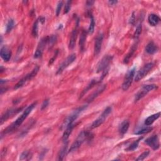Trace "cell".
<instances>
[{
    "instance_id": "29",
    "label": "cell",
    "mask_w": 161,
    "mask_h": 161,
    "mask_svg": "<svg viewBox=\"0 0 161 161\" xmlns=\"http://www.w3.org/2000/svg\"><path fill=\"white\" fill-rule=\"evenodd\" d=\"M39 19L36 20L33 24V28H32V35L34 37H36L38 35V27H39Z\"/></svg>"
},
{
    "instance_id": "21",
    "label": "cell",
    "mask_w": 161,
    "mask_h": 161,
    "mask_svg": "<svg viewBox=\"0 0 161 161\" xmlns=\"http://www.w3.org/2000/svg\"><path fill=\"white\" fill-rule=\"evenodd\" d=\"M86 36H87V32L83 30L80 33V40H79V47H80V50L83 52L84 50L85 47V43H86Z\"/></svg>"
},
{
    "instance_id": "35",
    "label": "cell",
    "mask_w": 161,
    "mask_h": 161,
    "mask_svg": "<svg viewBox=\"0 0 161 161\" xmlns=\"http://www.w3.org/2000/svg\"><path fill=\"white\" fill-rule=\"evenodd\" d=\"M71 1H67L66 3H65V9H64V13H68L71 10Z\"/></svg>"
},
{
    "instance_id": "20",
    "label": "cell",
    "mask_w": 161,
    "mask_h": 161,
    "mask_svg": "<svg viewBox=\"0 0 161 161\" xmlns=\"http://www.w3.org/2000/svg\"><path fill=\"white\" fill-rule=\"evenodd\" d=\"M149 23L150 25L154 27L158 25V24L160 22V18L158 17V15L156 14H150L148 18Z\"/></svg>"
},
{
    "instance_id": "39",
    "label": "cell",
    "mask_w": 161,
    "mask_h": 161,
    "mask_svg": "<svg viewBox=\"0 0 161 161\" xmlns=\"http://www.w3.org/2000/svg\"><path fill=\"white\" fill-rule=\"evenodd\" d=\"M94 1H87L86 2V5L87 6H91L94 4Z\"/></svg>"
},
{
    "instance_id": "25",
    "label": "cell",
    "mask_w": 161,
    "mask_h": 161,
    "mask_svg": "<svg viewBox=\"0 0 161 161\" xmlns=\"http://www.w3.org/2000/svg\"><path fill=\"white\" fill-rule=\"evenodd\" d=\"M68 141L64 142V145H63V147L61 149L58 155V160H62L64 158V157L66 155L67 153V149H68Z\"/></svg>"
},
{
    "instance_id": "1",
    "label": "cell",
    "mask_w": 161,
    "mask_h": 161,
    "mask_svg": "<svg viewBox=\"0 0 161 161\" xmlns=\"http://www.w3.org/2000/svg\"><path fill=\"white\" fill-rule=\"evenodd\" d=\"M36 105V103H33L31 104L30 106H28L25 109V110L24 112L22 115H21L20 117H18V118L17 119V120L14 122H13L11 125H10L9 127H7L2 133V134H9L10 132H12V131H14V130H16L17 128H18L21 125V124L23 123L24 120L27 118L28 115L32 112L33 109L35 107Z\"/></svg>"
},
{
    "instance_id": "16",
    "label": "cell",
    "mask_w": 161,
    "mask_h": 161,
    "mask_svg": "<svg viewBox=\"0 0 161 161\" xmlns=\"http://www.w3.org/2000/svg\"><path fill=\"white\" fill-rule=\"evenodd\" d=\"M77 29H78V22L76 24V26L75 27L74 30H72V33H71L70 41H69V47L71 49H74V47H75L76 39H77Z\"/></svg>"
},
{
    "instance_id": "12",
    "label": "cell",
    "mask_w": 161,
    "mask_h": 161,
    "mask_svg": "<svg viewBox=\"0 0 161 161\" xmlns=\"http://www.w3.org/2000/svg\"><path fill=\"white\" fill-rule=\"evenodd\" d=\"M47 42H48V37L43 38L40 40V42L39 43L37 49H36L35 52L34 54V58H38L42 56L43 52V50H44Z\"/></svg>"
},
{
    "instance_id": "9",
    "label": "cell",
    "mask_w": 161,
    "mask_h": 161,
    "mask_svg": "<svg viewBox=\"0 0 161 161\" xmlns=\"http://www.w3.org/2000/svg\"><path fill=\"white\" fill-rule=\"evenodd\" d=\"M76 55L74 54H72L70 55L66 59H65L59 68H58L57 71V74H61V73L64 71L65 69H66L70 64H71L72 62H74V61L76 60Z\"/></svg>"
},
{
    "instance_id": "14",
    "label": "cell",
    "mask_w": 161,
    "mask_h": 161,
    "mask_svg": "<svg viewBox=\"0 0 161 161\" xmlns=\"http://www.w3.org/2000/svg\"><path fill=\"white\" fill-rule=\"evenodd\" d=\"M103 40V33L98 34L96 40H95V43H94V53L95 55H97L99 54L101 49Z\"/></svg>"
},
{
    "instance_id": "26",
    "label": "cell",
    "mask_w": 161,
    "mask_h": 161,
    "mask_svg": "<svg viewBox=\"0 0 161 161\" xmlns=\"http://www.w3.org/2000/svg\"><path fill=\"white\" fill-rule=\"evenodd\" d=\"M137 43H135V44H134L132 47H131V49H130V50L129 53L126 55V57H125V59H124V63L127 64V63H128V62H129V61H130V58H131V57H132L133 54H134V52H135V51L136 50V49H137Z\"/></svg>"
},
{
    "instance_id": "30",
    "label": "cell",
    "mask_w": 161,
    "mask_h": 161,
    "mask_svg": "<svg viewBox=\"0 0 161 161\" xmlns=\"http://www.w3.org/2000/svg\"><path fill=\"white\" fill-rule=\"evenodd\" d=\"M95 27V21L93 16H91V20H90V24L88 28V33L92 34L94 32Z\"/></svg>"
},
{
    "instance_id": "5",
    "label": "cell",
    "mask_w": 161,
    "mask_h": 161,
    "mask_svg": "<svg viewBox=\"0 0 161 161\" xmlns=\"http://www.w3.org/2000/svg\"><path fill=\"white\" fill-rule=\"evenodd\" d=\"M112 107L106 108L104 110V112L102 113V114L99 116V118L98 119H96L95 121H94V122L92 123L91 128L92 129L96 128L99 127L101 125H102V124L105 122V121L107 118V117L108 116V115L110 114V113L112 112Z\"/></svg>"
},
{
    "instance_id": "11",
    "label": "cell",
    "mask_w": 161,
    "mask_h": 161,
    "mask_svg": "<svg viewBox=\"0 0 161 161\" xmlns=\"http://www.w3.org/2000/svg\"><path fill=\"white\" fill-rule=\"evenodd\" d=\"M145 142L154 150H158L160 147V143L157 135H153L151 137L148 138L147 139H146Z\"/></svg>"
},
{
    "instance_id": "6",
    "label": "cell",
    "mask_w": 161,
    "mask_h": 161,
    "mask_svg": "<svg viewBox=\"0 0 161 161\" xmlns=\"http://www.w3.org/2000/svg\"><path fill=\"white\" fill-rule=\"evenodd\" d=\"M157 88V86L156 84H147L144 86L142 89L140 90V91L138 92L137 94L135 96V102H137L142 98H143L144 96L147 94L148 93H149L151 91H153Z\"/></svg>"
},
{
    "instance_id": "2",
    "label": "cell",
    "mask_w": 161,
    "mask_h": 161,
    "mask_svg": "<svg viewBox=\"0 0 161 161\" xmlns=\"http://www.w3.org/2000/svg\"><path fill=\"white\" fill-rule=\"evenodd\" d=\"M92 137L93 135L91 133L88 132V131H83L82 132H80L79 134L74 142L72 144L68 152L71 153L77 150L80 147V145H81L86 140H88V139H90Z\"/></svg>"
},
{
    "instance_id": "24",
    "label": "cell",
    "mask_w": 161,
    "mask_h": 161,
    "mask_svg": "<svg viewBox=\"0 0 161 161\" xmlns=\"http://www.w3.org/2000/svg\"><path fill=\"white\" fill-rule=\"evenodd\" d=\"M130 126V122L128 120H124L119 127V131L120 134L124 135L127 132V131L129 128Z\"/></svg>"
},
{
    "instance_id": "40",
    "label": "cell",
    "mask_w": 161,
    "mask_h": 161,
    "mask_svg": "<svg viewBox=\"0 0 161 161\" xmlns=\"http://www.w3.org/2000/svg\"><path fill=\"white\" fill-rule=\"evenodd\" d=\"M117 3H118V2L117 1H109L108 2V3L110 4L111 5H116Z\"/></svg>"
},
{
    "instance_id": "7",
    "label": "cell",
    "mask_w": 161,
    "mask_h": 161,
    "mask_svg": "<svg viewBox=\"0 0 161 161\" xmlns=\"http://www.w3.org/2000/svg\"><path fill=\"white\" fill-rule=\"evenodd\" d=\"M135 68H134L133 69H131L128 71L127 73V74L126 75L125 79L124 80L123 83L122 84V90L123 91H127L128 90L130 86L131 85V83H132L133 79L135 74Z\"/></svg>"
},
{
    "instance_id": "13",
    "label": "cell",
    "mask_w": 161,
    "mask_h": 161,
    "mask_svg": "<svg viewBox=\"0 0 161 161\" xmlns=\"http://www.w3.org/2000/svg\"><path fill=\"white\" fill-rule=\"evenodd\" d=\"M23 108H16V109L14 108V109H10L8 110H7L5 113H4V114L2 115L1 117V120H0V123H1V125H2V124L9 118H10L12 115H13L14 114H17L19 112H20Z\"/></svg>"
},
{
    "instance_id": "17",
    "label": "cell",
    "mask_w": 161,
    "mask_h": 161,
    "mask_svg": "<svg viewBox=\"0 0 161 161\" xmlns=\"http://www.w3.org/2000/svg\"><path fill=\"white\" fill-rule=\"evenodd\" d=\"M106 85H105V84L100 86L96 91H95L94 93H93V94H91L90 96L88 97V98L87 99V101L88 102V103L92 102L95 98L98 96V95L99 94H101V93H103L104 91V90L106 88Z\"/></svg>"
},
{
    "instance_id": "28",
    "label": "cell",
    "mask_w": 161,
    "mask_h": 161,
    "mask_svg": "<svg viewBox=\"0 0 161 161\" xmlns=\"http://www.w3.org/2000/svg\"><path fill=\"white\" fill-rule=\"evenodd\" d=\"M153 130L152 127H147L146 128H144L140 130H138L137 132L135 133V134L136 135H142V134H147L150 132V131Z\"/></svg>"
},
{
    "instance_id": "8",
    "label": "cell",
    "mask_w": 161,
    "mask_h": 161,
    "mask_svg": "<svg viewBox=\"0 0 161 161\" xmlns=\"http://www.w3.org/2000/svg\"><path fill=\"white\" fill-rule=\"evenodd\" d=\"M153 65H153V64L152 62L148 63L146 65H145L144 66L140 71H139L137 72V74H136L135 78V81L138 82L142 79H143L144 77L147 76L148 74V73L152 69Z\"/></svg>"
},
{
    "instance_id": "23",
    "label": "cell",
    "mask_w": 161,
    "mask_h": 161,
    "mask_svg": "<svg viewBox=\"0 0 161 161\" xmlns=\"http://www.w3.org/2000/svg\"><path fill=\"white\" fill-rule=\"evenodd\" d=\"M100 81H101L100 80H97V79H93V80H91V81L90 82V83L88 85H87V87H86V88L83 91L82 93L80 94V98H81L84 96V95L87 91H88L89 90H90L93 87H94L95 85H96V84H98V83H99Z\"/></svg>"
},
{
    "instance_id": "33",
    "label": "cell",
    "mask_w": 161,
    "mask_h": 161,
    "mask_svg": "<svg viewBox=\"0 0 161 161\" xmlns=\"http://www.w3.org/2000/svg\"><path fill=\"white\" fill-rule=\"evenodd\" d=\"M31 157V153L29 151H24L20 156V160H28Z\"/></svg>"
},
{
    "instance_id": "34",
    "label": "cell",
    "mask_w": 161,
    "mask_h": 161,
    "mask_svg": "<svg viewBox=\"0 0 161 161\" xmlns=\"http://www.w3.org/2000/svg\"><path fill=\"white\" fill-rule=\"evenodd\" d=\"M150 152L149 150L147 151H145L144 152H143L142 154H140V156H138V158H137L135 160H144L146 157H147V156L149 155Z\"/></svg>"
},
{
    "instance_id": "27",
    "label": "cell",
    "mask_w": 161,
    "mask_h": 161,
    "mask_svg": "<svg viewBox=\"0 0 161 161\" xmlns=\"http://www.w3.org/2000/svg\"><path fill=\"white\" fill-rule=\"evenodd\" d=\"M141 139H142V138H139V139H138L137 140H135V142H134L131 145H130V146H129V147L128 148H127L125 149V150L126 151H128V152L135 150L138 147V144H139V142H140V140H141Z\"/></svg>"
},
{
    "instance_id": "38",
    "label": "cell",
    "mask_w": 161,
    "mask_h": 161,
    "mask_svg": "<svg viewBox=\"0 0 161 161\" xmlns=\"http://www.w3.org/2000/svg\"><path fill=\"white\" fill-rule=\"evenodd\" d=\"M135 15H134V13H133L132 15H131V17L130 20V24L134 25V23H135Z\"/></svg>"
},
{
    "instance_id": "36",
    "label": "cell",
    "mask_w": 161,
    "mask_h": 161,
    "mask_svg": "<svg viewBox=\"0 0 161 161\" xmlns=\"http://www.w3.org/2000/svg\"><path fill=\"white\" fill-rule=\"evenodd\" d=\"M62 5H63V2L62 1L61 2H59L58 3V4H57V8H56V15L57 17L58 15H59V14H60L61 11V9H62Z\"/></svg>"
},
{
    "instance_id": "3",
    "label": "cell",
    "mask_w": 161,
    "mask_h": 161,
    "mask_svg": "<svg viewBox=\"0 0 161 161\" xmlns=\"http://www.w3.org/2000/svg\"><path fill=\"white\" fill-rule=\"evenodd\" d=\"M87 108V105H84L75 109V110L72 113V114L69 115L68 118L65 120L62 125V128H66L68 126L71 125V124L74 123V122L78 118L79 115L82 112H83L85 109H86Z\"/></svg>"
},
{
    "instance_id": "37",
    "label": "cell",
    "mask_w": 161,
    "mask_h": 161,
    "mask_svg": "<svg viewBox=\"0 0 161 161\" xmlns=\"http://www.w3.org/2000/svg\"><path fill=\"white\" fill-rule=\"evenodd\" d=\"M49 103V99H46V100L43 101V103L42 105V106H41V109H42V110H43V109H45L48 106Z\"/></svg>"
},
{
    "instance_id": "32",
    "label": "cell",
    "mask_w": 161,
    "mask_h": 161,
    "mask_svg": "<svg viewBox=\"0 0 161 161\" xmlns=\"http://www.w3.org/2000/svg\"><path fill=\"white\" fill-rule=\"evenodd\" d=\"M14 26V21L13 19L9 20L6 25V33H9Z\"/></svg>"
},
{
    "instance_id": "31",
    "label": "cell",
    "mask_w": 161,
    "mask_h": 161,
    "mask_svg": "<svg viewBox=\"0 0 161 161\" xmlns=\"http://www.w3.org/2000/svg\"><path fill=\"white\" fill-rule=\"evenodd\" d=\"M142 25L141 24H139L137 28H136V30L134 33V38L135 39H138V38L139 37V36H140L141 33H142Z\"/></svg>"
},
{
    "instance_id": "4",
    "label": "cell",
    "mask_w": 161,
    "mask_h": 161,
    "mask_svg": "<svg viewBox=\"0 0 161 161\" xmlns=\"http://www.w3.org/2000/svg\"><path fill=\"white\" fill-rule=\"evenodd\" d=\"M39 71V66L35 67L34 69L32 71V72L30 73H29V74H27L24 78L21 79L15 86H14V89L17 90L18 88H20V87H21L22 86H24V84H26L27 82L32 80L34 77L36 76V75L37 74Z\"/></svg>"
},
{
    "instance_id": "19",
    "label": "cell",
    "mask_w": 161,
    "mask_h": 161,
    "mask_svg": "<svg viewBox=\"0 0 161 161\" xmlns=\"http://www.w3.org/2000/svg\"><path fill=\"white\" fill-rule=\"evenodd\" d=\"M160 116V113L159 112L157 113L153 114L152 115H150L148 118L145 120V125L147 126H150L156 120H157Z\"/></svg>"
},
{
    "instance_id": "10",
    "label": "cell",
    "mask_w": 161,
    "mask_h": 161,
    "mask_svg": "<svg viewBox=\"0 0 161 161\" xmlns=\"http://www.w3.org/2000/svg\"><path fill=\"white\" fill-rule=\"evenodd\" d=\"M113 58L112 56L110 55H105L102 59L99 61L97 66V72H100L101 71H105L108 65L110 63Z\"/></svg>"
},
{
    "instance_id": "18",
    "label": "cell",
    "mask_w": 161,
    "mask_h": 161,
    "mask_svg": "<svg viewBox=\"0 0 161 161\" xmlns=\"http://www.w3.org/2000/svg\"><path fill=\"white\" fill-rule=\"evenodd\" d=\"M158 47L153 42H149L145 47L146 52L149 54H153L157 52Z\"/></svg>"
},
{
    "instance_id": "15",
    "label": "cell",
    "mask_w": 161,
    "mask_h": 161,
    "mask_svg": "<svg viewBox=\"0 0 161 161\" xmlns=\"http://www.w3.org/2000/svg\"><path fill=\"white\" fill-rule=\"evenodd\" d=\"M0 55H1L3 59L7 62L10 61L11 57V50L6 46H3L1 49V51H0Z\"/></svg>"
},
{
    "instance_id": "22",
    "label": "cell",
    "mask_w": 161,
    "mask_h": 161,
    "mask_svg": "<svg viewBox=\"0 0 161 161\" xmlns=\"http://www.w3.org/2000/svg\"><path fill=\"white\" fill-rule=\"evenodd\" d=\"M74 123H72L71 124V125H69V126H68L66 128H65V131L64 132L63 135H62V140L64 142L68 140V139L69 137L71 134L72 133V131L73 128H74Z\"/></svg>"
}]
</instances>
